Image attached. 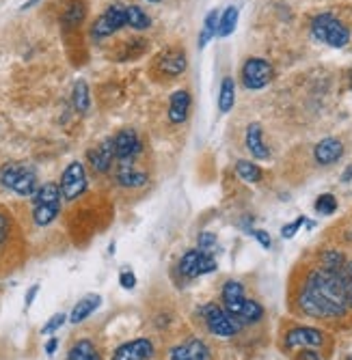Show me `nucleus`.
I'll return each mask as SVG.
<instances>
[{"label": "nucleus", "instance_id": "1", "mask_svg": "<svg viewBox=\"0 0 352 360\" xmlns=\"http://www.w3.org/2000/svg\"><path fill=\"white\" fill-rule=\"evenodd\" d=\"M298 308L309 317H342L348 310L346 298V268L329 270L324 266L313 268L298 291Z\"/></svg>", "mask_w": 352, "mask_h": 360}, {"label": "nucleus", "instance_id": "2", "mask_svg": "<svg viewBox=\"0 0 352 360\" xmlns=\"http://www.w3.org/2000/svg\"><path fill=\"white\" fill-rule=\"evenodd\" d=\"M0 184L18 196H33L37 192V173L24 162H9L0 169Z\"/></svg>", "mask_w": 352, "mask_h": 360}, {"label": "nucleus", "instance_id": "3", "mask_svg": "<svg viewBox=\"0 0 352 360\" xmlns=\"http://www.w3.org/2000/svg\"><path fill=\"white\" fill-rule=\"evenodd\" d=\"M61 201L63 194L59 184L48 182L43 186L37 188V192L33 194V220L37 226H48L50 222L56 220V216L61 214Z\"/></svg>", "mask_w": 352, "mask_h": 360}, {"label": "nucleus", "instance_id": "4", "mask_svg": "<svg viewBox=\"0 0 352 360\" xmlns=\"http://www.w3.org/2000/svg\"><path fill=\"white\" fill-rule=\"evenodd\" d=\"M311 35L331 47H344L350 43V30L348 26L335 18L333 13H320L311 20Z\"/></svg>", "mask_w": 352, "mask_h": 360}, {"label": "nucleus", "instance_id": "5", "mask_svg": "<svg viewBox=\"0 0 352 360\" xmlns=\"http://www.w3.org/2000/svg\"><path fill=\"white\" fill-rule=\"evenodd\" d=\"M201 317L207 326V330H210L214 337H220V339H231L236 337V332L240 330V324L227 313L225 308L210 302L201 308Z\"/></svg>", "mask_w": 352, "mask_h": 360}, {"label": "nucleus", "instance_id": "6", "mask_svg": "<svg viewBox=\"0 0 352 360\" xmlns=\"http://www.w3.org/2000/svg\"><path fill=\"white\" fill-rule=\"evenodd\" d=\"M123 26H127V15H125V5L121 3H113L108 5L106 11L100 15L98 20L91 26V37L95 41L106 39L110 35H115L117 30H121Z\"/></svg>", "mask_w": 352, "mask_h": 360}, {"label": "nucleus", "instance_id": "7", "mask_svg": "<svg viewBox=\"0 0 352 360\" xmlns=\"http://www.w3.org/2000/svg\"><path fill=\"white\" fill-rule=\"evenodd\" d=\"M240 74H242V85L249 91H260V89L270 85V80H273V76H275V70L266 59L251 56L245 61L242 72Z\"/></svg>", "mask_w": 352, "mask_h": 360}, {"label": "nucleus", "instance_id": "8", "mask_svg": "<svg viewBox=\"0 0 352 360\" xmlns=\"http://www.w3.org/2000/svg\"><path fill=\"white\" fill-rule=\"evenodd\" d=\"M59 188L65 201H76V199H80V194H85L87 171H85L83 162H72V165H68V169L61 175Z\"/></svg>", "mask_w": 352, "mask_h": 360}, {"label": "nucleus", "instance_id": "9", "mask_svg": "<svg viewBox=\"0 0 352 360\" xmlns=\"http://www.w3.org/2000/svg\"><path fill=\"white\" fill-rule=\"evenodd\" d=\"M178 268L186 278H199L216 270V259L212 255L201 253L199 248H193L182 255Z\"/></svg>", "mask_w": 352, "mask_h": 360}, {"label": "nucleus", "instance_id": "10", "mask_svg": "<svg viewBox=\"0 0 352 360\" xmlns=\"http://www.w3.org/2000/svg\"><path fill=\"white\" fill-rule=\"evenodd\" d=\"M113 145H115V158L117 162H125V160H136L143 151V142L138 138V134L132 127L119 129V132L113 136Z\"/></svg>", "mask_w": 352, "mask_h": 360}, {"label": "nucleus", "instance_id": "11", "mask_svg": "<svg viewBox=\"0 0 352 360\" xmlns=\"http://www.w3.org/2000/svg\"><path fill=\"white\" fill-rule=\"evenodd\" d=\"M324 346V332L311 328V326H296L290 332L285 335V348L294 350V348H322Z\"/></svg>", "mask_w": 352, "mask_h": 360}, {"label": "nucleus", "instance_id": "12", "mask_svg": "<svg viewBox=\"0 0 352 360\" xmlns=\"http://www.w3.org/2000/svg\"><path fill=\"white\" fill-rule=\"evenodd\" d=\"M87 160L91 169L98 173V175H106L110 169L115 167V145H113V138H106L102 140L100 145H95L93 149L87 151Z\"/></svg>", "mask_w": 352, "mask_h": 360}, {"label": "nucleus", "instance_id": "13", "mask_svg": "<svg viewBox=\"0 0 352 360\" xmlns=\"http://www.w3.org/2000/svg\"><path fill=\"white\" fill-rule=\"evenodd\" d=\"M115 179L121 188H127V190H136V188H143L147 186L149 182V175L136 167L134 160H125V162H119L117 169H115Z\"/></svg>", "mask_w": 352, "mask_h": 360}, {"label": "nucleus", "instance_id": "14", "mask_svg": "<svg viewBox=\"0 0 352 360\" xmlns=\"http://www.w3.org/2000/svg\"><path fill=\"white\" fill-rule=\"evenodd\" d=\"M188 67V61H186V52L180 50V47H169L163 54L156 59V70L169 76V78H178L186 72Z\"/></svg>", "mask_w": 352, "mask_h": 360}, {"label": "nucleus", "instance_id": "15", "mask_svg": "<svg viewBox=\"0 0 352 360\" xmlns=\"http://www.w3.org/2000/svg\"><path fill=\"white\" fill-rule=\"evenodd\" d=\"M154 356V343L149 339H134L119 346L110 360H149Z\"/></svg>", "mask_w": 352, "mask_h": 360}, {"label": "nucleus", "instance_id": "16", "mask_svg": "<svg viewBox=\"0 0 352 360\" xmlns=\"http://www.w3.org/2000/svg\"><path fill=\"white\" fill-rule=\"evenodd\" d=\"M169 360H212V352L207 348V343L201 339H188L180 343L178 348H173Z\"/></svg>", "mask_w": 352, "mask_h": 360}, {"label": "nucleus", "instance_id": "17", "mask_svg": "<svg viewBox=\"0 0 352 360\" xmlns=\"http://www.w3.org/2000/svg\"><path fill=\"white\" fill-rule=\"evenodd\" d=\"M245 304H247V298H245L242 285H240L238 281H227L225 285H222V308H225L236 321H238L240 313H242Z\"/></svg>", "mask_w": 352, "mask_h": 360}, {"label": "nucleus", "instance_id": "18", "mask_svg": "<svg viewBox=\"0 0 352 360\" xmlns=\"http://www.w3.org/2000/svg\"><path fill=\"white\" fill-rule=\"evenodd\" d=\"M344 156V145L340 138H324V140H320L315 145V149H313V158L318 165H322V167H329V165H335L340 158Z\"/></svg>", "mask_w": 352, "mask_h": 360}, {"label": "nucleus", "instance_id": "19", "mask_svg": "<svg viewBox=\"0 0 352 360\" xmlns=\"http://www.w3.org/2000/svg\"><path fill=\"white\" fill-rule=\"evenodd\" d=\"M188 112H190V93L186 89L175 91L169 100V112H167L169 121L173 125H180L188 119Z\"/></svg>", "mask_w": 352, "mask_h": 360}, {"label": "nucleus", "instance_id": "20", "mask_svg": "<svg viewBox=\"0 0 352 360\" xmlns=\"http://www.w3.org/2000/svg\"><path fill=\"white\" fill-rule=\"evenodd\" d=\"M245 142H247L249 153H251L255 160H268V158H270V149H268L266 142H264L262 125H260V123H251V125L247 127Z\"/></svg>", "mask_w": 352, "mask_h": 360}, {"label": "nucleus", "instance_id": "21", "mask_svg": "<svg viewBox=\"0 0 352 360\" xmlns=\"http://www.w3.org/2000/svg\"><path fill=\"white\" fill-rule=\"evenodd\" d=\"M100 304H102V298L98 296V293H89V296H85L80 302H76V306H74V310H72V315H70V321H72V324L85 321Z\"/></svg>", "mask_w": 352, "mask_h": 360}, {"label": "nucleus", "instance_id": "22", "mask_svg": "<svg viewBox=\"0 0 352 360\" xmlns=\"http://www.w3.org/2000/svg\"><path fill=\"white\" fill-rule=\"evenodd\" d=\"M68 360H102L98 348L93 346V341L89 339H80L68 352Z\"/></svg>", "mask_w": 352, "mask_h": 360}, {"label": "nucleus", "instance_id": "23", "mask_svg": "<svg viewBox=\"0 0 352 360\" xmlns=\"http://www.w3.org/2000/svg\"><path fill=\"white\" fill-rule=\"evenodd\" d=\"M234 104H236V83L234 78L225 76L218 89V110L225 114L234 108Z\"/></svg>", "mask_w": 352, "mask_h": 360}, {"label": "nucleus", "instance_id": "24", "mask_svg": "<svg viewBox=\"0 0 352 360\" xmlns=\"http://www.w3.org/2000/svg\"><path fill=\"white\" fill-rule=\"evenodd\" d=\"M85 15H87V9H85V3H80V0H74L65 7L63 11V26L65 28H78L80 24L85 22Z\"/></svg>", "mask_w": 352, "mask_h": 360}, {"label": "nucleus", "instance_id": "25", "mask_svg": "<svg viewBox=\"0 0 352 360\" xmlns=\"http://www.w3.org/2000/svg\"><path fill=\"white\" fill-rule=\"evenodd\" d=\"M238 18H240V9L236 5H229L222 15L218 18V30H216V37H229L231 32L238 26Z\"/></svg>", "mask_w": 352, "mask_h": 360}, {"label": "nucleus", "instance_id": "26", "mask_svg": "<svg viewBox=\"0 0 352 360\" xmlns=\"http://www.w3.org/2000/svg\"><path fill=\"white\" fill-rule=\"evenodd\" d=\"M125 15H127V26L134 30H147L152 26L149 13H145V9H141L138 5H125Z\"/></svg>", "mask_w": 352, "mask_h": 360}, {"label": "nucleus", "instance_id": "27", "mask_svg": "<svg viewBox=\"0 0 352 360\" xmlns=\"http://www.w3.org/2000/svg\"><path fill=\"white\" fill-rule=\"evenodd\" d=\"M72 102H74V108L80 114L89 112V108H91V93H89V85L85 83V80H76L74 91H72Z\"/></svg>", "mask_w": 352, "mask_h": 360}, {"label": "nucleus", "instance_id": "28", "mask_svg": "<svg viewBox=\"0 0 352 360\" xmlns=\"http://www.w3.org/2000/svg\"><path fill=\"white\" fill-rule=\"evenodd\" d=\"M236 173L245 184H260L262 182V169L253 165L249 160H238L236 162Z\"/></svg>", "mask_w": 352, "mask_h": 360}, {"label": "nucleus", "instance_id": "29", "mask_svg": "<svg viewBox=\"0 0 352 360\" xmlns=\"http://www.w3.org/2000/svg\"><path fill=\"white\" fill-rule=\"evenodd\" d=\"M216 30H218V11L214 9V11H210L205 15L201 32H199V47H201V50L216 37Z\"/></svg>", "mask_w": 352, "mask_h": 360}, {"label": "nucleus", "instance_id": "30", "mask_svg": "<svg viewBox=\"0 0 352 360\" xmlns=\"http://www.w3.org/2000/svg\"><path fill=\"white\" fill-rule=\"evenodd\" d=\"M262 317H264L262 304L247 298V304H245L242 313H240V317H238V324H255V321H260Z\"/></svg>", "mask_w": 352, "mask_h": 360}, {"label": "nucleus", "instance_id": "31", "mask_svg": "<svg viewBox=\"0 0 352 360\" xmlns=\"http://www.w3.org/2000/svg\"><path fill=\"white\" fill-rule=\"evenodd\" d=\"M346 257L340 251H324L320 255V266H324L329 270H344L346 268Z\"/></svg>", "mask_w": 352, "mask_h": 360}, {"label": "nucleus", "instance_id": "32", "mask_svg": "<svg viewBox=\"0 0 352 360\" xmlns=\"http://www.w3.org/2000/svg\"><path fill=\"white\" fill-rule=\"evenodd\" d=\"M315 211L320 216H331L338 211V199L333 194H320L315 201Z\"/></svg>", "mask_w": 352, "mask_h": 360}, {"label": "nucleus", "instance_id": "33", "mask_svg": "<svg viewBox=\"0 0 352 360\" xmlns=\"http://www.w3.org/2000/svg\"><path fill=\"white\" fill-rule=\"evenodd\" d=\"M13 235V220L9 214H5V211H0V251H3L9 240Z\"/></svg>", "mask_w": 352, "mask_h": 360}, {"label": "nucleus", "instance_id": "34", "mask_svg": "<svg viewBox=\"0 0 352 360\" xmlns=\"http://www.w3.org/2000/svg\"><path fill=\"white\" fill-rule=\"evenodd\" d=\"M197 244H199V251H201V253H205V255H214V253H216V244H218V240H216L214 233L203 231V233H199Z\"/></svg>", "mask_w": 352, "mask_h": 360}, {"label": "nucleus", "instance_id": "35", "mask_svg": "<svg viewBox=\"0 0 352 360\" xmlns=\"http://www.w3.org/2000/svg\"><path fill=\"white\" fill-rule=\"evenodd\" d=\"M65 319H68V315L65 313H56V315H52L50 317V321H48L43 328H41V335H54L63 324H65Z\"/></svg>", "mask_w": 352, "mask_h": 360}, {"label": "nucleus", "instance_id": "36", "mask_svg": "<svg viewBox=\"0 0 352 360\" xmlns=\"http://www.w3.org/2000/svg\"><path fill=\"white\" fill-rule=\"evenodd\" d=\"M307 222V218L305 216H300L298 220H294V222H290V224H285L283 229H281V235L285 237V240H290V237H294L296 235V231Z\"/></svg>", "mask_w": 352, "mask_h": 360}, {"label": "nucleus", "instance_id": "37", "mask_svg": "<svg viewBox=\"0 0 352 360\" xmlns=\"http://www.w3.org/2000/svg\"><path fill=\"white\" fill-rule=\"evenodd\" d=\"M119 285H121L123 289H134V287H136V276H134L130 270H123V272L119 274Z\"/></svg>", "mask_w": 352, "mask_h": 360}, {"label": "nucleus", "instance_id": "38", "mask_svg": "<svg viewBox=\"0 0 352 360\" xmlns=\"http://www.w3.org/2000/svg\"><path fill=\"white\" fill-rule=\"evenodd\" d=\"M346 298H348V308H352V261L346 264Z\"/></svg>", "mask_w": 352, "mask_h": 360}, {"label": "nucleus", "instance_id": "39", "mask_svg": "<svg viewBox=\"0 0 352 360\" xmlns=\"http://www.w3.org/2000/svg\"><path fill=\"white\" fill-rule=\"evenodd\" d=\"M251 235L255 237V240H258L260 244H262V246L264 248H270V246H273V240H270V235L264 231V229H253V231H251Z\"/></svg>", "mask_w": 352, "mask_h": 360}, {"label": "nucleus", "instance_id": "40", "mask_svg": "<svg viewBox=\"0 0 352 360\" xmlns=\"http://www.w3.org/2000/svg\"><path fill=\"white\" fill-rule=\"evenodd\" d=\"M294 360H322L318 356V352L315 350H311V348H302V352L300 354H296V358Z\"/></svg>", "mask_w": 352, "mask_h": 360}, {"label": "nucleus", "instance_id": "41", "mask_svg": "<svg viewBox=\"0 0 352 360\" xmlns=\"http://www.w3.org/2000/svg\"><path fill=\"white\" fill-rule=\"evenodd\" d=\"M37 293H39V285H33V287L28 289V293H26V308L33 306V300H35Z\"/></svg>", "mask_w": 352, "mask_h": 360}, {"label": "nucleus", "instance_id": "42", "mask_svg": "<svg viewBox=\"0 0 352 360\" xmlns=\"http://www.w3.org/2000/svg\"><path fill=\"white\" fill-rule=\"evenodd\" d=\"M56 348H59V339H56V337H52L50 341L45 343V354H48V356H52V354L56 352Z\"/></svg>", "mask_w": 352, "mask_h": 360}, {"label": "nucleus", "instance_id": "43", "mask_svg": "<svg viewBox=\"0 0 352 360\" xmlns=\"http://www.w3.org/2000/svg\"><path fill=\"white\" fill-rule=\"evenodd\" d=\"M342 182L344 184H348V182H352V165L344 171V175H342Z\"/></svg>", "mask_w": 352, "mask_h": 360}, {"label": "nucleus", "instance_id": "44", "mask_svg": "<svg viewBox=\"0 0 352 360\" xmlns=\"http://www.w3.org/2000/svg\"><path fill=\"white\" fill-rule=\"evenodd\" d=\"M35 3H39V0H28V3H24V5H22V9H28V7H33Z\"/></svg>", "mask_w": 352, "mask_h": 360}, {"label": "nucleus", "instance_id": "45", "mask_svg": "<svg viewBox=\"0 0 352 360\" xmlns=\"http://www.w3.org/2000/svg\"><path fill=\"white\" fill-rule=\"evenodd\" d=\"M147 3H160V0H147Z\"/></svg>", "mask_w": 352, "mask_h": 360}, {"label": "nucleus", "instance_id": "46", "mask_svg": "<svg viewBox=\"0 0 352 360\" xmlns=\"http://www.w3.org/2000/svg\"><path fill=\"white\" fill-rule=\"evenodd\" d=\"M346 360H352V354H350V356H348V358H346Z\"/></svg>", "mask_w": 352, "mask_h": 360}]
</instances>
